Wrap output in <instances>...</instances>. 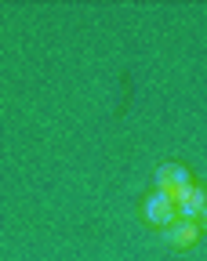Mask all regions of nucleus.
I'll use <instances>...</instances> for the list:
<instances>
[{
    "instance_id": "1",
    "label": "nucleus",
    "mask_w": 207,
    "mask_h": 261,
    "mask_svg": "<svg viewBox=\"0 0 207 261\" xmlns=\"http://www.w3.org/2000/svg\"><path fill=\"white\" fill-rule=\"evenodd\" d=\"M193 185H196V181H193V171L182 167V163H164V167L156 171V192L167 196V200H175V203L182 200Z\"/></svg>"
},
{
    "instance_id": "2",
    "label": "nucleus",
    "mask_w": 207,
    "mask_h": 261,
    "mask_svg": "<svg viewBox=\"0 0 207 261\" xmlns=\"http://www.w3.org/2000/svg\"><path fill=\"white\" fill-rule=\"evenodd\" d=\"M142 214H146V221L156 225V228H167L171 221H178V207H175V200H167V196H160V192H149V196H146Z\"/></svg>"
},
{
    "instance_id": "3",
    "label": "nucleus",
    "mask_w": 207,
    "mask_h": 261,
    "mask_svg": "<svg viewBox=\"0 0 207 261\" xmlns=\"http://www.w3.org/2000/svg\"><path fill=\"white\" fill-rule=\"evenodd\" d=\"M196 240H200L196 221L178 218V221H171V225L164 228V243H167L171 250H193V247H196Z\"/></svg>"
},
{
    "instance_id": "4",
    "label": "nucleus",
    "mask_w": 207,
    "mask_h": 261,
    "mask_svg": "<svg viewBox=\"0 0 207 261\" xmlns=\"http://www.w3.org/2000/svg\"><path fill=\"white\" fill-rule=\"evenodd\" d=\"M175 207H178V218L196 221V218H200V211L207 207V189H203V185H193V189L182 196V200H178Z\"/></svg>"
},
{
    "instance_id": "5",
    "label": "nucleus",
    "mask_w": 207,
    "mask_h": 261,
    "mask_svg": "<svg viewBox=\"0 0 207 261\" xmlns=\"http://www.w3.org/2000/svg\"><path fill=\"white\" fill-rule=\"evenodd\" d=\"M196 228H200V232H207V207L200 211V218H196Z\"/></svg>"
}]
</instances>
